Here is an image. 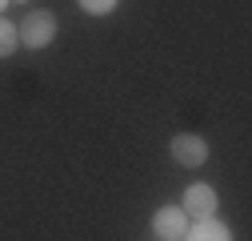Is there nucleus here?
<instances>
[{"instance_id": "20e7f679", "label": "nucleus", "mask_w": 252, "mask_h": 241, "mask_svg": "<svg viewBox=\"0 0 252 241\" xmlns=\"http://www.w3.org/2000/svg\"><path fill=\"white\" fill-rule=\"evenodd\" d=\"M156 233L160 237H168V241H176V237H184L188 233V217H184V209H172V205H164L160 213H156Z\"/></svg>"}, {"instance_id": "0eeeda50", "label": "nucleus", "mask_w": 252, "mask_h": 241, "mask_svg": "<svg viewBox=\"0 0 252 241\" xmlns=\"http://www.w3.org/2000/svg\"><path fill=\"white\" fill-rule=\"evenodd\" d=\"M112 4H116V0H80V8H84V12H92V16L112 12Z\"/></svg>"}, {"instance_id": "f257e3e1", "label": "nucleus", "mask_w": 252, "mask_h": 241, "mask_svg": "<svg viewBox=\"0 0 252 241\" xmlns=\"http://www.w3.org/2000/svg\"><path fill=\"white\" fill-rule=\"evenodd\" d=\"M52 33H56L52 12H32V16H24L20 33H16V40H24L28 48H44V44L52 40Z\"/></svg>"}, {"instance_id": "6e6552de", "label": "nucleus", "mask_w": 252, "mask_h": 241, "mask_svg": "<svg viewBox=\"0 0 252 241\" xmlns=\"http://www.w3.org/2000/svg\"><path fill=\"white\" fill-rule=\"evenodd\" d=\"M0 8H4V0H0Z\"/></svg>"}, {"instance_id": "f03ea898", "label": "nucleus", "mask_w": 252, "mask_h": 241, "mask_svg": "<svg viewBox=\"0 0 252 241\" xmlns=\"http://www.w3.org/2000/svg\"><path fill=\"white\" fill-rule=\"evenodd\" d=\"M180 209H184V217H200V221H204V217L216 213V193H212L208 185H192V189L184 193V205H180Z\"/></svg>"}, {"instance_id": "423d86ee", "label": "nucleus", "mask_w": 252, "mask_h": 241, "mask_svg": "<svg viewBox=\"0 0 252 241\" xmlns=\"http://www.w3.org/2000/svg\"><path fill=\"white\" fill-rule=\"evenodd\" d=\"M12 48H16V28L0 20V56H8Z\"/></svg>"}, {"instance_id": "7ed1b4c3", "label": "nucleus", "mask_w": 252, "mask_h": 241, "mask_svg": "<svg viewBox=\"0 0 252 241\" xmlns=\"http://www.w3.org/2000/svg\"><path fill=\"white\" fill-rule=\"evenodd\" d=\"M172 157H176L180 165H200V161L208 157V149H204V141H200V137L180 133V137H172Z\"/></svg>"}, {"instance_id": "39448f33", "label": "nucleus", "mask_w": 252, "mask_h": 241, "mask_svg": "<svg viewBox=\"0 0 252 241\" xmlns=\"http://www.w3.org/2000/svg\"><path fill=\"white\" fill-rule=\"evenodd\" d=\"M188 241H232V233L224 229V225H220V221H212V217H204L196 229H192V237H188Z\"/></svg>"}]
</instances>
